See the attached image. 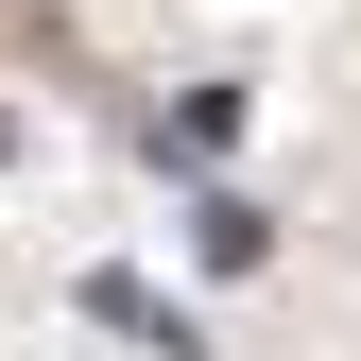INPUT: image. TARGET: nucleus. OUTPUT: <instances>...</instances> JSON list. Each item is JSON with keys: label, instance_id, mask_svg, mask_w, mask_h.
I'll use <instances>...</instances> for the list:
<instances>
[{"label": "nucleus", "instance_id": "nucleus-1", "mask_svg": "<svg viewBox=\"0 0 361 361\" xmlns=\"http://www.w3.org/2000/svg\"><path fill=\"white\" fill-rule=\"evenodd\" d=\"M69 310H86V327H121L138 361H190V310H172L155 276H104V258H86V293H69Z\"/></svg>", "mask_w": 361, "mask_h": 361}, {"label": "nucleus", "instance_id": "nucleus-2", "mask_svg": "<svg viewBox=\"0 0 361 361\" xmlns=\"http://www.w3.org/2000/svg\"><path fill=\"white\" fill-rule=\"evenodd\" d=\"M190 258H207V276H258V258H276V224H258L241 190H207V207H190Z\"/></svg>", "mask_w": 361, "mask_h": 361}]
</instances>
